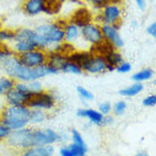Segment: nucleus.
<instances>
[{
	"label": "nucleus",
	"instance_id": "f257e3e1",
	"mask_svg": "<svg viewBox=\"0 0 156 156\" xmlns=\"http://www.w3.org/2000/svg\"><path fill=\"white\" fill-rule=\"evenodd\" d=\"M66 20L44 22L34 27L37 33V48L44 51H52L65 42L64 24Z\"/></svg>",
	"mask_w": 156,
	"mask_h": 156
},
{
	"label": "nucleus",
	"instance_id": "f03ea898",
	"mask_svg": "<svg viewBox=\"0 0 156 156\" xmlns=\"http://www.w3.org/2000/svg\"><path fill=\"white\" fill-rule=\"evenodd\" d=\"M30 111L27 105H7L0 113V123L10 131L24 129L30 126Z\"/></svg>",
	"mask_w": 156,
	"mask_h": 156
},
{
	"label": "nucleus",
	"instance_id": "7ed1b4c3",
	"mask_svg": "<svg viewBox=\"0 0 156 156\" xmlns=\"http://www.w3.org/2000/svg\"><path fill=\"white\" fill-rule=\"evenodd\" d=\"M8 46L17 56L35 49L37 48V33L34 29L21 27V29L15 30V37H14L13 42Z\"/></svg>",
	"mask_w": 156,
	"mask_h": 156
},
{
	"label": "nucleus",
	"instance_id": "20e7f679",
	"mask_svg": "<svg viewBox=\"0 0 156 156\" xmlns=\"http://www.w3.org/2000/svg\"><path fill=\"white\" fill-rule=\"evenodd\" d=\"M123 17V7L120 4L108 2L105 5L100 13L94 15V22L101 24H111V25H120Z\"/></svg>",
	"mask_w": 156,
	"mask_h": 156
},
{
	"label": "nucleus",
	"instance_id": "39448f33",
	"mask_svg": "<svg viewBox=\"0 0 156 156\" xmlns=\"http://www.w3.org/2000/svg\"><path fill=\"white\" fill-rule=\"evenodd\" d=\"M9 148L17 152H23L27 148L33 147L32 144V128L30 126L20 129V130L12 131L7 139L5 140Z\"/></svg>",
	"mask_w": 156,
	"mask_h": 156
},
{
	"label": "nucleus",
	"instance_id": "423d86ee",
	"mask_svg": "<svg viewBox=\"0 0 156 156\" xmlns=\"http://www.w3.org/2000/svg\"><path fill=\"white\" fill-rule=\"evenodd\" d=\"M66 136L58 133L51 128H32V144L34 146H47V145H55L57 143H61Z\"/></svg>",
	"mask_w": 156,
	"mask_h": 156
},
{
	"label": "nucleus",
	"instance_id": "0eeeda50",
	"mask_svg": "<svg viewBox=\"0 0 156 156\" xmlns=\"http://www.w3.org/2000/svg\"><path fill=\"white\" fill-rule=\"evenodd\" d=\"M56 104L57 98L55 94L50 90H44L32 96L26 105L30 108L42 109L46 112H50L56 107Z\"/></svg>",
	"mask_w": 156,
	"mask_h": 156
},
{
	"label": "nucleus",
	"instance_id": "6e6552de",
	"mask_svg": "<svg viewBox=\"0 0 156 156\" xmlns=\"http://www.w3.org/2000/svg\"><path fill=\"white\" fill-rule=\"evenodd\" d=\"M81 40L89 47H95L104 41L101 26L96 22H91L81 27Z\"/></svg>",
	"mask_w": 156,
	"mask_h": 156
},
{
	"label": "nucleus",
	"instance_id": "1a4fd4ad",
	"mask_svg": "<svg viewBox=\"0 0 156 156\" xmlns=\"http://www.w3.org/2000/svg\"><path fill=\"white\" fill-rule=\"evenodd\" d=\"M81 69L88 74H103L105 72H108V64L104 56L91 52L87 61L81 65Z\"/></svg>",
	"mask_w": 156,
	"mask_h": 156
},
{
	"label": "nucleus",
	"instance_id": "9d476101",
	"mask_svg": "<svg viewBox=\"0 0 156 156\" xmlns=\"http://www.w3.org/2000/svg\"><path fill=\"white\" fill-rule=\"evenodd\" d=\"M18 57L23 65L27 66V67H39V66L46 65L48 62V52L42 49H39V48H35L31 51L24 52Z\"/></svg>",
	"mask_w": 156,
	"mask_h": 156
},
{
	"label": "nucleus",
	"instance_id": "9b49d317",
	"mask_svg": "<svg viewBox=\"0 0 156 156\" xmlns=\"http://www.w3.org/2000/svg\"><path fill=\"white\" fill-rule=\"evenodd\" d=\"M101 31L104 35V40L111 44L115 49H121L124 47V40L120 33V25H111V24H101Z\"/></svg>",
	"mask_w": 156,
	"mask_h": 156
},
{
	"label": "nucleus",
	"instance_id": "f8f14e48",
	"mask_svg": "<svg viewBox=\"0 0 156 156\" xmlns=\"http://www.w3.org/2000/svg\"><path fill=\"white\" fill-rule=\"evenodd\" d=\"M69 21L74 23L75 25H78L81 29L84 25L94 22V13L87 7L80 6V7H76V8L73 9V12L69 15Z\"/></svg>",
	"mask_w": 156,
	"mask_h": 156
},
{
	"label": "nucleus",
	"instance_id": "ddd939ff",
	"mask_svg": "<svg viewBox=\"0 0 156 156\" xmlns=\"http://www.w3.org/2000/svg\"><path fill=\"white\" fill-rule=\"evenodd\" d=\"M64 33H65V42L75 47L79 41H81V29L74 23L65 21L64 24Z\"/></svg>",
	"mask_w": 156,
	"mask_h": 156
},
{
	"label": "nucleus",
	"instance_id": "4468645a",
	"mask_svg": "<svg viewBox=\"0 0 156 156\" xmlns=\"http://www.w3.org/2000/svg\"><path fill=\"white\" fill-rule=\"evenodd\" d=\"M23 13L30 16L35 17L40 14H44V1L42 0H24L22 4Z\"/></svg>",
	"mask_w": 156,
	"mask_h": 156
},
{
	"label": "nucleus",
	"instance_id": "2eb2a0df",
	"mask_svg": "<svg viewBox=\"0 0 156 156\" xmlns=\"http://www.w3.org/2000/svg\"><path fill=\"white\" fill-rule=\"evenodd\" d=\"M32 95L25 94L23 91H20L17 89L13 88L7 95L5 96V100L7 105H26L31 99Z\"/></svg>",
	"mask_w": 156,
	"mask_h": 156
},
{
	"label": "nucleus",
	"instance_id": "dca6fc26",
	"mask_svg": "<svg viewBox=\"0 0 156 156\" xmlns=\"http://www.w3.org/2000/svg\"><path fill=\"white\" fill-rule=\"evenodd\" d=\"M76 115L81 119H87L88 121L98 126H103L104 116L99 111H96L92 108H80L76 111Z\"/></svg>",
	"mask_w": 156,
	"mask_h": 156
},
{
	"label": "nucleus",
	"instance_id": "f3484780",
	"mask_svg": "<svg viewBox=\"0 0 156 156\" xmlns=\"http://www.w3.org/2000/svg\"><path fill=\"white\" fill-rule=\"evenodd\" d=\"M14 88L20 91H23L25 94H30L32 96L44 90V84L40 82V80L30 81V82H16Z\"/></svg>",
	"mask_w": 156,
	"mask_h": 156
},
{
	"label": "nucleus",
	"instance_id": "a211bd4d",
	"mask_svg": "<svg viewBox=\"0 0 156 156\" xmlns=\"http://www.w3.org/2000/svg\"><path fill=\"white\" fill-rule=\"evenodd\" d=\"M55 148L52 145L47 146H34L21 152V156H54Z\"/></svg>",
	"mask_w": 156,
	"mask_h": 156
},
{
	"label": "nucleus",
	"instance_id": "6ab92c4d",
	"mask_svg": "<svg viewBox=\"0 0 156 156\" xmlns=\"http://www.w3.org/2000/svg\"><path fill=\"white\" fill-rule=\"evenodd\" d=\"M88 148L80 147L75 144H69L59 148L61 156H87Z\"/></svg>",
	"mask_w": 156,
	"mask_h": 156
},
{
	"label": "nucleus",
	"instance_id": "aec40b11",
	"mask_svg": "<svg viewBox=\"0 0 156 156\" xmlns=\"http://www.w3.org/2000/svg\"><path fill=\"white\" fill-rule=\"evenodd\" d=\"M65 0H46L44 1V14L48 16H57L63 10Z\"/></svg>",
	"mask_w": 156,
	"mask_h": 156
},
{
	"label": "nucleus",
	"instance_id": "412c9836",
	"mask_svg": "<svg viewBox=\"0 0 156 156\" xmlns=\"http://www.w3.org/2000/svg\"><path fill=\"white\" fill-rule=\"evenodd\" d=\"M104 57L106 62H107V64H108V72L115 71V67L123 62V56H122V54L117 49H112Z\"/></svg>",
	"mask_w": 156,
	"mask_h": 156
},
{
	"label": "nucleus",
	"instance_id": "4be33fe9",
	"mask_svg": "<svg viewBox=\"0 0 156 156\" xmlns=\"http://www.w3.org/2000/svg\"><path fill=\"white\" fill-rule=\"evenodd\" d=\"M66 59H67V55H65V54H63V52H61V51L54 50V51L48 52L47 64L54 66V67H56V69L59 71L61 66L64 64V62H65Z\"/></svg>",
	"mask_w": 156,
	"mask_h": 156
},
{
	"label": "nucleus",
	"instance_id": "5701e85b",
	"mask_svg": "<svg viewBox=\"0 0 156 156\" xmlns=\"http://www.w3.org/2000/svg\"><path fill=\"white\" fill-rule=\"evenodd\" d=\"M48 119V113L42 109L31 108L30 111V126H40Z\"/></svg>",
	"mask_w": 156,
	"mask_h": 156
},
{
	"label": "nucleus",
	"instance_id": "b1692460",
	"mask_svg": "<svg viewBox=\"0 0 156 156\" xmlns=\"http://www.w3.org/2000/svg\"><path fill=\"white\" fill-rule=\"evenodd\" d=\"M16 81L5 74H0V96H6L15 87Z\"/></svg>",
	"mask_w": 156,
	"mask_h": 156
},
{
	"label": "nucleus",
	"instance_id": "393cba45",
	"mask_svg": "<svg viewBox=\"0 0 156 156\" xmlns=\"http://www.w3.org/2000/svg\"><path fill=\"white\" fill-rule=\"evenodd\" d=\"M144 90V84L141 82H134L129 87L123 88L121 90H119V94L123 97H134L139 95Z\"/></svg>",
	"mask_w": 156,
	"mask_h": 156
},
{
	"label": "nucleus",
	"instance_id": "a878e982",
	"mask_svg": "<svg viewBox=\"0 0 156 156\" xmlns=\"http://www.w3.org/2000/svg\"><path fill=\"white\" fill-rule=\"evenodd\" d=\"M59 72L62 73H66V74H74V75H80V74H82V69L78 65V64H75L74 62L69 61V58L64 62V64L61 66V69H59Z\"/></svg>",
	"mask_w": 156,
	"mask_h": 156
},
{
	"label": "nucleus",
	"instance_id": "bb28decb",
	"mask_svg": "<svg viewBox=\"0 0 156 156\" xmlns=\"http://www.w3.org/2000/svg\"><path fill=\"white\" fill-rule=\"evenodd\" d=\"M154 71L152 69H144L141 71H139L137 73H134L131 79L133 80L134 82H144V81H148V80H151L153 79L154 76Z\"/></svg>",
	"mask_w": 156,
	"mask_h": 156
},
{
	"label": "nucleus",
	"instance_id": "cd10ccee",
	"mask_svg": "<svg viewBox=\"0 0 156 156\" xmlns=\"http://www.w3.org/2000/svg\"><path fill=\"white\" fill-rule=\"evenodd\" d=\"M15 37V30L0 27V44H10Z\"/></svg>",
	"mask_w": 156,
	"mask_h": 156
},
{
	"label": "nucleus",
	"instance_id": "c85d7f7f",
	"mask_svg": "<svg viewBox=\"0 0 156 156\" xmlns=\"http://www.w3.org/2000/svg\"><path fill=\"white\" fill-rule=\"evenodd\" d=\"M83 2L88 4L91 7V12L94 13V15L97 13H100V10L104 8L105 5H107L109 2V0H83Z\"/></svg>",
	"mask_w": 156,
	"mask_h": 156
},
{
	"label": "nucleus",
	"instance_id": "c756f323",
	"mask_svg": "<svg viewBox=\"0 0 156 156\" xmlns=\"http://www.w3.org/2000/svg\"><path fill=\"white\" fill-rule=\"evenodd\" d=\"M76 92H78L79 97L84 101H91L95 99V96L90 90H88L87 88L82 87V86H78L76 87Z\"/></svg>",
	"mask_w": 156,
	"mask_h": 156
},
{
	"label": "nucleus",
	"instance_id": "7c9ffc66",
	"mask_svg": "<svg viewBox=\"0 0 156 156\" xmlns=\"http://www.w3.org/2000/svg\"><path fill=\"white\" fill-rule=\"evenodd\" d=\"M71 138H72V143L75 144V145H78L80 147H83V148H88L87 144L84 141V139H83L82 134L80 133L78 130H73L71 131Z\"/></svg>",
	"mask_w": 156,
	"mask_h": 156
},
{
	"label": "nucleus",
	"instance_id": "2f4dec72",
	"mask_svg": "<svg viewBox=\"0 0 156 156\" xmlns=\"http://www.w3.org/2000/svg\"><path fill=\"white\" fill-rule=\"evenodd\" d=\"M126 111V103L124 100H119L114 105H112V112L116 116H120L122 114H124Z\"/></svg>",
	"mask_w": 156,
	"mask_h": 156
},
{
	"label": "nucleus",
	"instance_id": "473e14b6",
	"mask_svg": "<svg viewBox=\"0 0 156 156\" xmlns=\"http://www.w3.org/2000/svg\"><path fill=\"white\" fill-rule=\"evenodd\" d=\"M131 69H132V65H131L129 62H124V61L115 67V71H116L117 73H120V74L129 73Z\"/></svg>",
	"mask_w": 156,
	"mask_h": 156
},
{
	"label": "nucleus",
	"instance_id": "72a5a7b5",
	"mask_svg": "<svg viewBox=\"0 0 156 156\" xmlns=\"http://www.w3.org/2000/svg\"><path fill=\"white\" fill-rule=\"evenodd\" d=\"M98 111H99L103 115H109L112 112V104L109 101H103L100 103L98 106Z\"/></svg>",
	"mask_w": 156,
	"mask_h": 156
},
{
	"label": "nucleus",
	"instance_id": "f704fd0d",
	"mask_svg": "<svg viewBox=\"0 0 156 156\" xmlns=\"http://www.w3.org/2000/svg\"><path fill=\"white\" fill-rule=\"evenodd\" d=\"M143 105L146 107H154L156 106V94L149 95L143 99Z\"/></svg>",
	"mask_w": 156,
	"mask_h": 156
},
{
	"label": "nucleus",
	"instance_id": "c9c22d12",
	"mask_svg": "<svg viewBox=\"0 0 156 156\" xmlns=\"http://www.w3.org/2000/svg\"><path fill=\"white\" fill-rule=\"evenodd\" d=\"M10 132H12V131L9 130L8 128H6L2 123H0V141H5Z\"/></svg>",
	"mask_w": 156,
	"mask_h": 156
},
{
	"label": "nucleus",
	"instance_id": "e433bc0d",
	"mask_svg": "<svg viewBox=\"0 0 156 156\" xmlns=\"http://www.w3.org/2000/svg\"><path fill=\"white\" fill-rule=\"evenodd\" d=\"M146 32L148 33V35L152 37L153 39L156 40V20L146 27Z\"/></svg>",
	"mask_w": 156,
	"mask_h": 156
},
{
	"label": "nucleus",
	"instance_id": "4c0bfd02",
	"mask_svg": "<svg viewBox=\"0 0 156 156\" xmlns=\"http://www.w3.org/2000/svg\"><path fill=\"white\" fill-rule=\"evenodd\" d=\"M134 4L140 10H145L147 7V1L146 0H134Z\"/></svg>",
	"mask_w": 156,
	"mask_h": 156
},
{
	"label": "nucleus",
	"instance_id": "58836bf2",
	"mask_svg": "<svg viewBox=\"0 0 156 156\" xmlns=\"http://www.w3.org/2000/svg\"><path fill=\"white\" fill-rule=\"evenodd\" d=\"M113 122H114V119H113V116H111V115H105L104 121H103V126H109V124H112Z\"/></svg>",
	"mask_w": 156,
	"mask_h": 156
},
{
	"label": "nucleus",
	"instance_id": "ea45409f",
	"mask_svg": "<svg viewBox=\"0 0 156 156\" xmlns=\"http://www.w3.org/2000/svg\"><path fill=\"white\" fill-rule=\"evenodd\" d=\"M138 22H137V21H132V22H131V27H132V29H137V27H138Z\"/></svg>",
	"mask_w": 156,
	"mask_h": 156
},
{
	"label": "nucleus",
	"instance_id": "a19ab883",
	"mask_svg": "<svg viewBox=\"0 0 156 156\" xmlns=\"http://www.w3.org/2000/svg\"><path fill=\"white\" fill-rule=\"evenodd\" d=\"M136 156H149L146 152H139L136 154Z\"/></svg>",
	"mask_w": 156,
	"mask_h": 156
},
{
	"label": "nucleus",
	"instance_id": "79ce46f5",
	"mask_svg": "<svg viewBox=\"0 0 156 156\" xmlns=\"http://www.w3.org/2000/svg\"><path fill=\"white\" fill-rule=\"evenodd\" d=\"M123 1L124 0H109V2H115V4H120V5L123 4Z\"/></svg>",
	"mask_w": 156,
	"mask_h": 156
},
{
	"label": "nucleus",
	"instance_id": "37998d69",
	"mask_svg": "<svg viewBox=\"0 0 156 156\" xmlns=\"http://www.w3.org/2000/svg\"><path fill=\"white\" fill-rule=\"evenodd\" d=\"M154 84H155V86H156V79H155V81H154Z\"/></svg>",
	"mask_w": 156,
	"mask_h": 156
},
{
	"label": "nucleus",
	"instance_id": "c03bdc74",
	"mask_svg": "<svg viewBox=\"0 0 156 156\" xmlns=\"http://www.w3.org/2000/svg\"><path fill=\"white\" fill-rule=\"evenodd\" d=\"M42 1H46V0H42Z\"/></svg>",
	"mask_w": 156,
	"mask_h": 156
},
{
	"label": "nucleus",
	"instance_id": "a18cd8bd",
	"mask_svg": "<svg viewBox=\"0 0 156 156\" xmlns=\"http://www.w3.org/2000/svg\"><path fill=\"white\" fill-rule=\"evenodd\" d=\"M0 27H1V25H0Z\"/></svg>",
	"mask_w": 156,
	"mask_h": 156
}]
</instances>
